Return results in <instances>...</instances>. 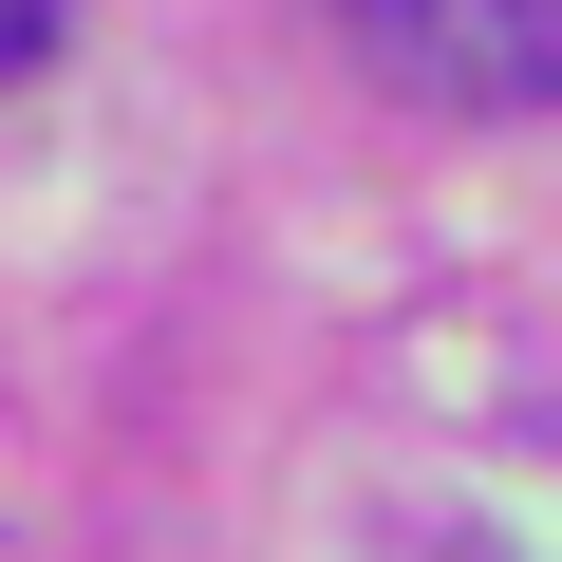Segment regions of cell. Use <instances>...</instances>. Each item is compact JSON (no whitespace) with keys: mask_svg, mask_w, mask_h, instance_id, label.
I'll return each instance as SVG.
<instances>
[{"mask_svg":"<svg viewBox=\"0 0 562 562\" xmlns=\"http://www.w3.org/2000/svg\"><path fill=\"white\" fill-rule=\"evenodd\" d=\"M357 57L431 113H562V0H357Z\"/></svg>","mask_w":562,"mask_h":562,"instance_id":"cell-1","label":"cell"},{"mask_svg":"<svg viewBox=\"0 0 562 562\" xmlns=\"http://www.w3.org/2000/svg\"><path fill=\"white\" fill-rule=\"evenodd\" d=\"M57 57V0H0V76H38Z\"/></svg>","mask_w":562,"mask_h":562,"instance_id":"cell-2","label":"cell"}]
</instances>
